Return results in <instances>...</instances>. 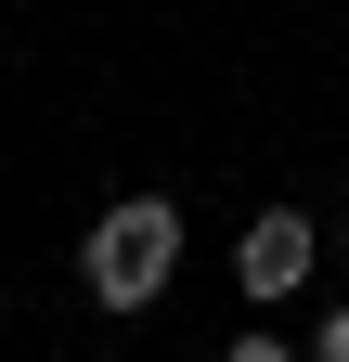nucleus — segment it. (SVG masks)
<instances>
[{
    "mask_svg": "<svg viewBox=\"0 0 349 362\" xmlns=\"http://www.w3.org/2000/svg\"><path fill=\"white\" fill-rule=\"evenodd\" d=\"M168 272H182V207L168 194H117L91 220V246H78V285H91L104 310H155Z\"/></svg>",
    "mask_w": 349,
    "mask_h": 362,
    "instance_id": "obj_1",
    "label": "nucleus"
},
{
    "mask_svg": "<svg viewBox=\"0 0 349 362\" xmlns=\"http://www.w3.org/2000/svg\"><path fill=\"white\" fill-rule=\"evenodd\" d=\"M233 285L246 298H297V285H311V220H297V207H259L246 246H233Z\"/></svg>",
    "mask_w": 349,
    "mask_h": 362,
    "instance_id": "obj_2",
    "label": "nucleus"
},
{
    "mask_svg": "<svg viewBox=\"0 0 349 362\" xmlns=\"http://www.w3.org/2000/svg\"><path fill=\"white\" fill-rule=\"evenodd\" d=\"M220 362H285V337H233V349H220Z\"/></svg>",
    "mask_w": 349,
    "mask_h": 362,
    "instance_id": "obj_3",
    "label": "nucleus"
},
{
    "mask_svg": "<svg viewBox=\"0 0 349 362\" xmlns=\"http://www.w3.org/2000/svg\"><path fill=\"white\" fill-rule=\"evenodd\" d=\"M311 362H349V310H336V324H324V337H311Z\"/></svg>",
    "mask_w": 349,
    "mask_h": 362,
    "instance_id": "obj_4",
    "label": "nucleus"
}]
</instances>
